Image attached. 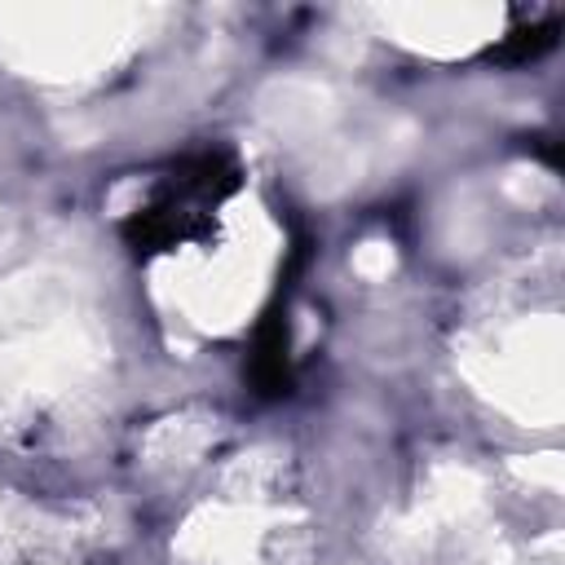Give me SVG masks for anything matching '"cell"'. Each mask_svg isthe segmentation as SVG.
I'll return each mask as SVG.
<instances>
[{
  "mask_svg": "<svg viewBox=\"0 0 565 565\" xmlns=\"http://www.w3.org/2000/svg\"><path fill=\"white\" fill-rule=\"evenodd\" d=\"M238 185H243V172H238L234 154H225V150L185 154L181 163H172L163 172L154 194L119 221V234H124L128 252L141 260L177 252L185 243H212L216 212L225 207V199L238 194Z\"/></svg>",
  "mask_w": 565,
  "mask_h": 565,
  "instance_id": "1",
  "label": "cell"
},
{
  "mask_svg": "<svg viewBox=\"0 0 565 565\" xmlns=\"http://www.w3.org/2000/svg\"><path fill=\"white\" fill-rule=\"evenodd\" d=\"M309 260V238L296 234L291 252H287V265H282V278H278V291L274 300L265 305L256 331H252V349H247V384L260 402H278L291 393L296 384V366H291V318H287V296L296 287V274L305 269Z\"/></svg>",
  "mask_w": 565,
  "mask_h": 565,
  "instance_id": "2",
  "label": "cell"
},
{
  "mask_svg": "<svg viewBox=\"0 0 565 565\" xmlns=\"http://www.w3.org/2000/svg\"><path fill=\"white\" fill-rule=\"evenodd\" d=\"M556 31H561V18H556V13L543 18V22H534V26H516L512 35H503V40L490 49V62H499V66H530V62H539L543 53H552Z\"/></svg>",
  "mask_w": 565,
  "mask_h": 565,
  "instance_id": "3",
  "label": "cell"
}]
</instances>
